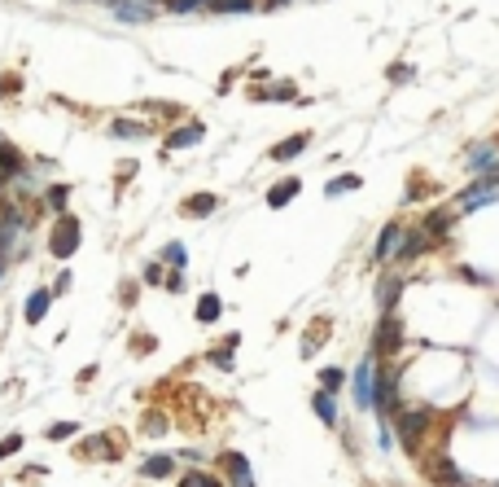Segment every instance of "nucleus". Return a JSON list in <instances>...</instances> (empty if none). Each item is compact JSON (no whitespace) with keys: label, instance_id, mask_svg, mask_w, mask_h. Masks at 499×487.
Returning a JSON list of instances; mask_svg holds the SVG:
<instances>
[{"label":"nucleus","instance_id":"19","mask_svg":"<svg viewBox=\"0 0 499 487\" xmlns=\"http://www.w3.org/2000/svg\"><path fill=\"white\" fill-rule=\"evenodd\" d=\"M215 207H219V198H215V193H193L189 202H184V215L202 220V215H215Z\"/></svg>","mask_w":499,"mask_h":487},{"label":"nucleus","instance_id":"5","mask_svg":"<svg viewBox=\"0 0 499 487\" xmlns=\"http://www.w3.org/2000/svg\"><path fill=\"white\" fill-rule=\"evenodd\" d=\"M48 250L57 255V259H70V255L79 250V220L75 215H57V228H53Z\"/></svg>","mask_w":499,"mask_h":487},{"label":"nucleus","instance_id":"17","mask_svg":"<svg viewBox=\"0 0 499 487\" xmlns=\"http://www.w3.org/2000/svg\"><path fill=\"white\" fill-rule=\"evenodd\" d=\"M311 408H315V417H320L324 426H337V422H341V417H337V400H333L329 391H315V395H311Z\"/></svg>","mask_w":499,"mask_h":487},{"label":"nucleus","instance_id":"38","mask_svg":"<svg viewBox=\"0 0 499 487\" xmlns=\"http://www.w3.org/2000/svg\"><path fill=\"white\" fill-rule=\"evenodd\" d=\"M163 426H167V422H163V413H149V422H145V430H149V434H158Z\"/></svg>","mask_w":499,"mask_h":487},{"label":"nucleus","instance_id":"12","mask_svg":"<svg viewBox=\"0 0 499 487\" xmlns=\"http://www.w3.org/2000/svg\"><path fill=\"white\" fill-rule=\"evenodd\" d=\"M202 137H206L202 123H184V127H175V132L167 137V154H171V149H189V145H197Z\"/></svg>","mask_w":499,"mask_h":487},{"label":"nucleus","instance_id":"4","mask_svg":"<svg viewBox=\"0 0 499 487\" xmlns=\"http://www.w3.org/2000/svg\"><path fill=\"white\" fill-rule=\"evenodd\" d=\"M399 347H403V321H399V312H381V321L373 329V355L385 360V355H394Z\"/></svg>","mask_w":499,"mask_h":487},{"label":"nucleus","instance_id":"11","mask_svg":"<svg viewBox=\"0 0 499 487\" xmlns=\"http://www.w3.org/2000/svg\"><path fill=\"white\" fill-rule=\"evenodd\" d=\"M114 18L119 22H149L153 18V0H119Z\"/></svg>","mask_w":499,"mask_h":487},{"label":"nucleus","instance_id":"30","mask_svg":"<svg viewBox=\"0 0 499 487\" xmlns=\"http://www.w3.org/2000/svg\"><path fill=\"white\" fill-rule=\"evenodd\" d=\"M171 14H193V9H210V0H167Z\"/></svg>","mask_w":499,"mask_h":487},{"label":"nucleus","instance_id":"13","mask_svg":"<svg viewBox=\"0 0 499 487\" xmlns=\"http://www.w3.org/2000/svg\"><path fill=\"white\" fill-rule=\"evenodd\" d=\"M298 193H302V181H298V176H285L280 185L268 189V207H285V202H294Z\"/></svg>","mask_w":499,"mask_h":487},{"label":"nucleus","instance_id":"21","mask_svg":"<svg viewBox=\"0 0 499 487\" xmlns=\"http://www.w3.org/2000/svg\"><path fill=\"white\" fill-rule=\"evenodd\" d=\"M48 303H53V290H35L31 299H26V321L40 325V321L48 316Z\"/></svg>","mask_w":499,"mask_h":487},{"label":"nucleus","instance_id":"1","mask_svg":"<svg viewBox=\"0 0 499 487\" xmlns=\"http://www.w3.org/2000/svg\"><path fill=\"white\" fill-rule=\"evenodd\" d=\"M390 422H394V430H399L403 448H407V452H416V448H420V439H425V430L434 426V413H429V408H399V413H394Z\"/></svg>","mask_w":499,"mask_h":487},{"label":"nucleus","instance_id":"35","mask_svg":"<svg viewBox=\"0 0 499 487\" xmlns=\"http://www.w3.org/2000/svg\"><path fill=\"white\" fill-rule=\"evenodd\" d=\"M377 439H381V452H390V448H394V434H390V422H381V430H377Z\"/></svg>","mask_w":499,"mask_h":487},{"label":"nucleus","instance_id":"37","mask_svg":"<svg viewBox=\"0 0 499 487\" xmlns=\"http://www.w3.org/2000/svg\"><path fill=\"white\" fill-rule=\"evenodd\" d=\"M145 281H149V286H158V281H167V277H163V268H158V264H149L145 268Z\"/></svg>","mask_w":499,"mask_h":487},{"label":"nucleus","instance_id":"3","mask_svg":"<svg viewBox=\"0 0 499 487\" xmlns=\"http://www.w3.org/2000/svg\"><path fill=\"white\" fill-rule=\"evenodd\" d=\"M425 478H429L434 487H478V478L464 474L446 452H438V456H429V461H425Z\"/></svg>","mask_w":499,"mask_h":487},{"label":"nucleus","instance_id":"34","mask_svg":"<svg viewBox=\"0 0 499 487\" xmlns=\"http://www.w3.org/2000/svg\"><path fill=\"white\" fill-rule=\"evenodd\" d=\"M412 75H416L412 66H390V80H394V84H407V80H412Z\"/></svg>","mask_w":499,"mask_h":487},{"label":"nucleus","instance_id":"18","mask_svg":"<svg viewBox=\"0 0 499 487\" xmlns=\"http://www.w3.org/2000/svg\"><path fill=\"white\" fill-rule=\"evenodd\" d=\"M110 137L114 141H141V137H149V127L136 123V119H114L110 123Z\"/></svg>","mask_w":499,"mask_h":487},{"label":"nucleus","instance_id":"10","mask_svg":"<svg viewBox=\"0 0 499 487\" xmlns=\"http://www.w3.org/2000/svg\"><path fill=\"white\" fill-rule=\"evenodd\" d=\"M495 154H499V145L490 141V145H473L468 149V176H473V181H478V176H486L490 167H499L495 163Z\"/></svg>","mask_w":499,"mask_h":487},{"label":"nucleus","instance_id":"20","mask_svg":"<svg viewBox=\"0 0 499 487\" xmlns=\"http://www.w3.org/2000/svg\"><path fill=\"white\" fill-rule=\"evenodd\" d=\"M451 220H456V211H446V207H442V211H429L420 228H425V233L438 242V237H446V228H451Z\"/></svg>","mask_w":499,"mask_h":487},{"label":"nucleus","instance_id":"23","mask_svg":"<svg viewBox=\"0 0 499 487\" xmlns=\"http://www.w3.org/2000/svg\"><path fill=\"white\" fill-rule=\"evenodd\" d=\"M219 312H224V299H219V294H202V299H197V321H202V325H215Z\"/></svg>","mask_w":499,"mask_h":487},{"label":"nucleus","instance_id":"40","mask_svg":"<svg viewBox=\"0 0 499 487\" xmlns=\"http://www.w3.org/2000/svg\"><path fill=\"white\" fill-rule=\"evenodd\" d=\"M268 5H272V9H280V5H289V0H268Z\"/></svg>","mask_w":499,"mask_h":487},{"label":"nucleus","instance_id":"2","mask_svg":"<svg viewBox=\"0 0 499 487\" xmlns=\"http://www.w3.org/2000/svg\"><path fill=\"white\" fill-rule=\"evenodd\" d=\"M377 355L368 351L363 360H359V369H355V378H351V395H355V408L359 413H373V404H377Z\"/></svg>","mask_w":499,"mask_h":487},{"label":"nucleus","instance_id":"8","mask_svg":"<svg viewBox=\"0 0 499 487\" xmlns=\"http://www.w3.org/2000/svg\"><path fill=\"white\" fill-rule=\"evenodd\" d=\"M429 246H434V237L425 233V228H407V233H403V246H399V255H394V259H399V264H412L416 255H425Z\"/></svg>","mask_w":499,"mask_h":487},{"label":"nucleus","instance_id":"42","mask_svg":"<svg viewBox=\"0 0 499 487\" xmlns=\"http://www.w3.org/2000/svg\"><path fill=\"white\" fill-rule=\"evenodd\" d=\"M495 487H499V483H495Z\"/></svg>","mask_w":499,"mask_h":487},{"label":"nucleus","instance_id":"9","mask_svg":"<svg viewBox=\"0 0 499 487\" xmlns=\"http://www.w3.org/2000/svg\"><path fill=\"white\" fill-rule=\"evenodd\" d=\"M224 470H228V483L232 487H254V470L241 452H224Z\"/></svg>","mask_w":499,"mask_h":487},{"label":"nucleus","instance_id":"25","mask_svg":"<svg viewBox=\"0 0 499 487\" xmlns=\"http://www.w3.org/2000/svg\"><path fill=\"white\" fill-rule=\"evenodd\" d=\"M180 487H224V478H215V474H206V470H189L180 478Z\"/></svg>","mask_w":499,"mask_h":487},{"label":"nucleus","instance_id":"41","mask_svg":"<svg viewBox=\"0 0 499 487\" xmlns=\"http://www.w3.org/2000/svg\"><path fill=\"white\" fill-rule=\"evenodd\" d=\"M0 277H5V264H0Z\"/></svg>","mask_w":499,"mask_h":487},{"label":"nucleus","instance_id":"31","mask_svg":"<svg viewBox=\"0 0 499 487\" xmlns=\"http://www.w3.org/2000/svg\"><path fill=\"white\" fill-rule=\"evenodd\" d=\"M18 448H22V434H9V439H0V461H9Z\"/></svg>","mask_w":499,"mask_h":487},{"label":"nucleus","instance_id":"32","mask_svg":"<svg viewBox=\"0 0 499 487\" xmlns=\"http://www.w3.org/2000/svg\"><path fill=\"white\" fill-rule=\"evenodd\" d=\"M105 448H110V439H101V434L84 439V452H88V456H97V452H105ZM105 456H110V452H105Z\"/></svg>","mask_w":499,"mask_h":487},{"label":"nucleus","instance_id":"15","mask_svg":"<svg viewBox=\"0 0 499 487\" xmlns=\"http://www.w3.org/2000/svg\"><path fill=\"white\" fill-rule=\"evenodd\" d=\"M26 171V163H22V154L13 149V145H5L0 141V176H5V181H18V176Z\"/></svg>","mask_w":499,"mask_h":487},{"label":"nucleus","instance_id":"29","mask_svg":"<svg viewBox=\"0 0 499 487\" xmlns=\"http://www.w3.org/2000/svg\"><path fill=\"white\" fill-rule=\"evenodd\" d=\"M254 101H298V88H294V84H276L272 92H263V97H254Z\"/></svg>","mask_w":499,"mask_h":487},{"label":"nucleus","instance_id":"36","mask_svg":"<svg viewBox=\"0 0 499 487\" xmlns=\"http://www.w3.org/2000/svg\"><path fill=\"white\" fill-rule=\"evenodd\" d=\"M70 290V272H62L57 281H53V299H57V294H66Z\"/></svg>","mask_w":499,"mask_h":487},{"label":"nucleus","instance_id":"24","mask_svg":"<svg viewBox=\"0 0 499 487\" xmlns=\"http://www.w3.org/2000/svg\"><path fill=\"white\" fill-rule=\"evenodd\" d=\"M359 185H363L359 176H337V181H329V185H324V193H329V198H341V193H355Z\"/></svg>","mask_w":499,"mask_h":487},{"label":"nucleus","instance_id":"39","mask_svg":"<svg viewBox=\"0 0 499 487\" xmlns=\"http://www.w3.org/2000/svg\"><path fill=\"white\" fill-rule=\"evenodd\" d=\"M167 290H171V294H180V290H184V277H180V272H171V277H167Z\"/></svg>","mask_w":499,"mask_h":487},{"label":"nucleus","instance_id":"26","mask_svg":"<svg viewBox=\"0 0 499 487\" xmlns=\"http://www.w3.org/2000/svg\"><path fill=\"white\" fill-rule=\"evenodd\" d=\"M210 9L215 14H250L254 0H210Z\"/></svg>","mask_w":499,"mask_h":487},{"label":"nucleus","instance_id":"14","mask_svg":"<svg viewBox=\"0 0 499 487\" xmlns=\"http://www.w3.org/2000/svg\"><path fill=\"white\" fill-rule=\"evenodd\" d=\"M141 474H145V478H171V474H175V456H171V452H158V456L141 461Z\"/></svg>","mask_w":499,"mask_h":487},{"label":"nucleus","instance_id":"22","mask_svg":"<svg viewBox=\"0 0 499 487\" xmlns=\"http://www.w3.org/2000/svg\"><path fill=\"white\" fill-rule=\"evenodd\" d=\"M44 207H48L53 215H66V207H70V189H66V185H48V189H44Z\"/></svg>","mask_w":499,"mask_h":487},{"label":"nucleus","instance_id":"27","mask_svg":"<svg viewBox=\"0 0 499 487\" xmlns=\"http://www.w3.org/2000/svg\"><path fill=\"white\" fill-rule=\"evenodd\" d=\"M341 387H346V373H341V369H324V373H320V391L337 395Z\"/></svg>","mask_w":499,"mask_h":487},{"label":"nucleus","instance_id":"16","mask_svg":"<svg viewBox=\"0 0 499 487\" xmlns=\"http://www.w3.org/2000/svg\"><path fill=\"white\" fill-rule=\"evenodd\" d=\"M307 145H311V137H307V132H298V137H289V141L272 145V159H276V163H289V159H298Z\"/></svg>","mask_w":499,"mask_h":487},{"label":"nucleus","instance_id":"28","mask_svg":"<svg viewBox=\"0 0 499 487\" xmlns=\"http://www.w3.org/2000/svg\"><path fill=\"white\" fill-rule=\"evenodd\" d=\"M163 264H171V268L180 272L184 264H189V255H184V246H180V242H171V246H163Z\"/></svg>","mask_w":499,"mask_h":487},{"label":"nucleus","instance_id":"7","mask_svg":"<svg viewBox=\"0 0 499 487\" xmlns=\"http://www.w3.org/2000/svg\"><path fill=\"white\" fill-rule=\"evenodd\" d=\"M403 290H407V281H403L399 272L381 277V281H377V307H381V312H394V307H399V299H403Z\"/></svg>","mask_w":499,"mask_h":487},{"label":"nucleus","instance_id":"33","mask_svg":"<svg viewBox=\"0 0 499 487\" xmlns=\"http://www.w3.org/2000/svg\"><path fill=\"white\" fill-rule=\"evenodd\" d=\"M75 434V422H57V426H48V439H70Z\"/></svg>","mask_w":499,"mask_h":487},{"label":"nucleus","instance_id":"6","mask_svg":"<svg viewBox=\"0 0 499 487\" xmlns=\"http://www.w3.org/2000/svg\"><path fill=\"white\" fill-rule=\"evenodd\" d=\"M403 233H407V228L385 224V228H381V237H377V246H373V259H377V264H390L394 255H399V246H403Z\"/></svg>","mask_w":499,"mask_h":487}]
</instances>
